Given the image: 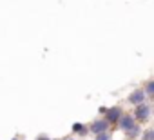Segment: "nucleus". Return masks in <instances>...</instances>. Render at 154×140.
<instances>
[{"label": "nucleus", "instance_id": "nucleus-1", "mask_svg": "<svg viewBox=\"0 0 154 140\" xmlns=\"http://www.w3.org/2000/svg\"><path fill=\"white\" fill-rule=\"evenodd\" d=\"M134 116L140 120V122H147L149 118H150V106L149 104H138L136 106V113H134Z\"/></svg>", "mask_w": 154, "mask_h": 140}, {"label": "nucleus", "instance_id": "nucleus-2", "mask_svg": "<svg viewBox=\"0 0 154 140\" xmlns=\"http://www.w3.org/2000/svg\"><path fill=\"white\" fill-rule=\"evenodd\" d=\"M107 129H109V122H107V120L98 118V120H94V122L91 124V133H94V135H98V133H105Z\"/></svg>", "mask_w": 154, "mask_h": 140}, {"label": "nucleus", "instance_id": "nucleus-3", "mask_svg": "<svg viewBox=\"0 0 154 140\" xmlns=\"http://www.w3.org/2000/svg\"><path fill=\"white\" fill-rule=\"evenodd\" d=\"M145 100V93H143V89H134L131 95H129V102L132 104V106H138V104H141Z\"/></svg>", "mask_w": 154, "mask_h": 140}, {"label": "nucleus", "instance_id": "nucleus-4", "mask_svg": "<svg viewBox=\"0 0 154 140\" xmlns=\"http://www.w3.org/2000/svg\"><path fill=\"white\" fill-rule=\"evenodd\" d=\"M120 116H122V107H111V109H107V116H105V120L111 124V122H118Z\"/></svg>", "mask_w": 154, "mask_h": 140}, {"label": "nucleus", "instance_id": "nucleus-5", "mask_svg": "<svg viewBox=\"0 0 154 140\" xmlns=\"http://www.w3.org/2000/svg\"><path fill=\"white\" fill-rule=\"evenodd\" d=\"M132 126H134V118H132V116H129V115H125V116L122 115V116H120V127H122L123 131H129Z\"/></svg>", "mask_w": 154, "mask_h": 140}, {"label": "nucleus", "instance_id": "nucleus-6", "mask_svg": "<svg viewBox=\"0 0 154 140\" xmlns=\"http://www.w3.org/2000/svg\"><path fill=\"white\" fill-rule=\"evenodd\" d=\"M72 131H74L76 135H82V136H85V135L89 133V129H87L85 126H82V124H74V126H72Z\"/></svg>", "mask_w": 154, "mask_h": 140}, {"label": "nucleus", "instance_id": "nucleus-7", "mask_svg": "<svg viewBox=\"0 0 154 140\" xmlns=\"http://www.w3.org/2000/svg\"><path fill=\"white\" fill-rule=\"evenodd\" d=\"M143 93H147V95H152V93H154V82H152V80H149V82H147V86H145V91H143Z\"/></svg>", "mask_w": 154, "mask_h": 140}, {"label": "nucleus", "instance_id": "nucleus-8", "mask_svg": "<svg viewBox=\"0 0 154 140\" xmlns=\"http://www.w3.org/2000/svg\"><path fill=\"white\" fill-rule=\"evenodd\" d=\"M138 135H141V133H140V127L134 124V126L129 129V136H138Z\"/></svg>", "mask_w": 154, "mask_h": 140}, {"label": "nucleus", "instance_id": "nucleus-9", "mask_svg": "<svg viewBox=\"0 0 154 140\" xmlns=\"http://www.w3.org/2000/svg\"><path fill=\"white\" fill-rule=\"evenodd\" d=\"M94 140H111V136H109V133L105 131V133H98V135L94 136Z\"/></svg>", "mask_w": 154, "mask_h": 140}, {"label": "nucleus", "instance_id": "nucleus-10", "mask_svg": "<svg viewBox=\"0 0 154 140\" xmlns=\"http://www.w3.org/2000/svg\"><path fill=\"white\" fill-rule=\"evenodd\" d=\"M143 140H154V131H152V129L145 131V135H143Z\"/></svg>", "mask_w": 154, "mask_h": 140}, {"label": "nucleus", "instance_id": "nucleus-11", "mask_svg": "<svg viewBox=\"0 0 154 140\" xmlns=\"http://www.w3.org/2000/svg\"><path fill=\"white\" fill-rule=\"evenodd\" d=\"M36 140H49V138H47V136H38Z\"/></svg>", "mask_w": 154, "mask_h": 140}]
</instances>
